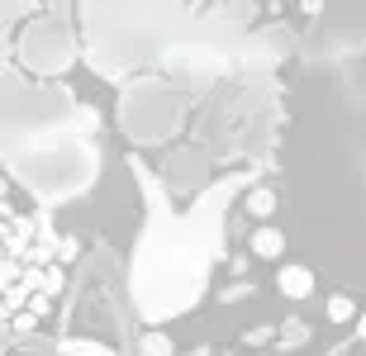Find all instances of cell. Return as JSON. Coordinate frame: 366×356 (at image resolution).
I'll return each mask as SVG.
<instances>
[{
	"instance_id": "cell-5",
	"label": "cell",
	"mask_w": 366,
	"mask_h": 356,
	"mask_svg": "<svg viewBox=\"0 0 366 356\" xmlns=\"http://www.w3.org/2000/svg\"><path fill=\"white\" fill-rule=\"evenodd\" d=\"M143 356H172V337L167 332H148L143 337Z\"/></svg>"
},
{
	"instance_id": "cell-6",
	"label": "cell",
	"mask_w": 366,
	"mask_h": 356,
	"mask_svg": "<svg viewBox=\"0 0 366 356\" xmlns=\"http://www.w3.org/2000/svg\"><path fill=\"white\" fill-rule=\"evenodd\" d=\"M229 271L233 275H247V257H229Z\"/></svg>"
},
{
	"instance_id": "cell-8",
	"label": "cell",
	"mask_w": 366,
	"mask_h": 356,
	"mask_svg": "<svg viewBox=\"0 0 366 356\" xmlns=\"http://www.w3.org/2000/svg\"><path fill=\"white\" fill-rule=\"evenodd\" d=\"M362 332H366V318H362Z\"/></svg>"
},
{
	"instance_id": "cell-3",
	"label": "cell",
	"mask_w": 366,
	"mask_h": 356,
	"mask_svg": "<svg viewBox=\"0 0 366 356\" xmlns=\"http://www.w3.org/2000/svg\"><path fill=\"white\" fill-rule=\"evenodd\" d=\"M243 209L252 214V219L267 223L276 214V190H272V185H252V190H247V200H243Z\"/></svg>"
},
{
	"instance_id": "cell-4",
	"label": "cell",
	"mask_w": 366,
	"mask_h": 356,
	"mask_svg": "<svg viewBox=\"0 0 366 356\" xmlns=\"http://www.w3.org/2000/svg\"><path fill=\"white\" fill-rule=\"evenodd\" d=\"M328 318H333V323H352L357 318V300L352 295H328Z\"/></svg>"
},
{
	"instance_id": "cell-2",
	"label": "cell",
	"mask_w": 366,
	"mask_h": 356,
	"mask_svg": "<svg viewBox=\"0 0 366 356\" xmlns=\"http://www.w3.org/2000/svg\"><path fill=\"white\" fill-rule=\"evenodd\" d=\"M252 252H257V257H285V233L281 228H276V223H257V228H252Z\"/></svg>"
},
{
	"instance_id": "cell-1",
	"label": "cell",
	"mask_w": 366,
	"mask_h": 356,
	"mask_svg": "<svg viewBox=\"0 0 366 356\" xmlns=\"http://www.w3.org/2000/svg\"><path fill=\"white\" fill-rule=\"evenodd\" d=\"M276 285H281L285 300H310V290H314V271H310V266H281Z\"/></svg>"
},
{
	"instance_id": "cell-7",
	"label": "cell",
	"mask_w": 366,
	"mask_h": 356,
	"mask_svg": "<svg viewBox=\"0 0 366 356\" xmlns=\"http://www.w3.org/2000/svg\"><path fill=\"white\" fill-rule=\"evenodd\" d=\"M186 356H209V347H195V352H186Z\"/></svg>"
}]
</instances>
